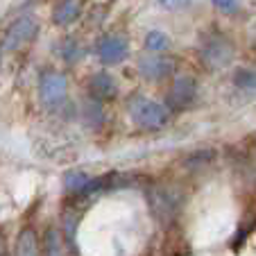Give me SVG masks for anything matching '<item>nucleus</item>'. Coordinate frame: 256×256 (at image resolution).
I'll list each match as a JSON object with an SVG mask.
<instances>
[{
	"label": "nucleus",
	"instance_id": "nucleus-9",
	"mask_svg": "<svg viewBox=\"0 0 256 256\" xmlns=\"http://www.w3.org/2000/svg\"><path fill=\"white\" fill-rule=\"evenodd\" d=\"M16 256H39V242L32 229H25L16 240Z\"/></svg>",
	"mask_w": 256,
	"mask_h": 256
},
{
	"label": "nucleus",
	"instance_id": "nucleus-2",
	"mask_svg": "<svg viewBox=\"0 0 256 256\" xmlns=\"http://www.w3.org/2000/svg\"><path fill=\"white\" fill-rule=\"evenodd\" d=\"M130 116H132V120L138 127H143V130H161V127H166V122H168L170 112H168V106L156 100L136 98L130 104Z\"/></svg>",
	"mask_w": 256,
	"mask_h": 256
},
{
	"label": "nucleus",
	"instance_id": "nucleus-12",
	"mask_svg": "<svg viewBox=\"0 0 256 256\" xmlns=\"http://www.w3.org/2000/svg\"><path fill=\"white\" fill-rule=\"evenodd\" d=\"M145 48L150 50V52H164V50L170 48V36L161 30H152L148 36H145Z\"/></svg>",
	"mask_w": 256,
	"mask_h": 256
},
{
	"label": "nucleus",
	"instance_id": "nucleus-13",
	"mask_svg": "<svg viewBox=\"0 0 256 256\" xmlns=\"http://www.w3.org/2000/svg\"><path fill=\"white\" fill-rule=\"evenodd\" d=\"M44 254L46 256H64L62 252V238L54 229H48L46 234V240H44Z\"/></svg>",
	"mask_w": 256,
	"mask_h": 256
},
{
	"label": "nucleus",
	"instance_id": "nucleus-4",
	"mask_svg": "<svg viewBox=\"0 0 256 256\" xmlns=\"http://www.w3.org/2000/svg\"><path fill=\"white\" fill-rule=\"evenodd\" d=\"M130 54V46L120 36H104L98 44V57L104 64H120Z\"/></svg>",
	"mask_w": 256,
	"mask_h": 256
},
{
	"label": "nucleus",
	"instance_id": "nucleus-7",
	"mask_svg": "<svg viewBox=\"0 0 256 256\" xmlns=\"http://www.w3.org/2000/svg\"><path fill=\"white\" fill-rule=\"evenodd\" d=\"M64 96H66V80L62 75H48V78H44V82H41V98H44V102L54 104Z\"/></svg>",
	"mask_w": 256,
	"mask_h": 256
},
{
	"label": "nucleus",
	"instance_id": "nucleus-15",
	"mask_svg": "<svg viewBox=\"0 0 256 256\" xmlns=\"http://www.w3.org/2000/svg\"><path fill=\"white\" fill-rule=\"evenodd\" d=\"M211 5L216 7L220 14H238V10H240V0H211Z\"/></svg>",
	"mask_w": 256,
	"mask_h": 256
},
{
	"label": "nucleus",
	"instance_id": "nucleus-8",
	"mask_svg": "<svg viewBox=\"0 0 256 256\" xmlns=\"http://www.w3.org/2000/svg\"><path fill=\"white\" fill-rule=\"evenodd\" d=\"M234 80V86L240 88L245 93H256V68H250V66H240L234 70L232 75Z\"/></svg>",
	"mask_w": 256,
	"mask_h": 256
},
{
	"label": "nucleus",
	"instance_id": "nucleus-1",
	"mask_svg": "<svg viewBox=\"0 0 256 256\" xmlns=\"http://www.w3.org/2000/svg\"><path fill=\"white\" fill-rule=\"evenodd\" d=\"M200 57L213 70L229 66L234 59V44L224 36L222 32H206L200 46Z\"/></svg>",
	"mask_w": 256,
	"mask_h": 256
},
{
	"label": "nucleus",
	"instance_id": "nucleus-6",
	"mask_svg": "<svg viewBox=\"0 0 256 256\" xmlns=\"http://www.w3.org/2000/svg\"><path fill=\"white\" fill-rule=\"evenodd\" d=\"M34 32H36V23H34L32 18H20L16 25H12V30L7 32V48L14 50L18 48L20 44H25V41H30L34 36Z\"/></svg>",
	"mask_w": 256,
	"mask_h": 256
},
{
	"label": "nucleus",
	"instance_id": "nucleus-14",
	"mask_svg": "<svg viewBox=\"0 0 256 256\" xmlns=\"http://www.w3.org/2000/svg\"><path fill=\"white\" fill-rule=\"evenodd\" d=\"M78 16V2L75 0H66L64 5H59V10L54 12V20L57 23H68Z\"/></svg>",
	"mask_w": 256,
	"mask_h": 256
},
{
	"label": "nucleus",
	"instance_id": "nucleus-10",
	"mask_svg": "<svg viewBox=\"0 0 256 256\" xmlns=\"http://www.w3.org/2000/svg\"><path fill=\"white\" fill-rule=\"evenodd\" d=\"M91 88L98 98H112L116 96V82L112 80V75H106V72H100L96 75L91 82Z\"/></svg>",
	"mask_w": 256,
	"mask_h": 256
},
{
	"label": "nucleus",
	"instance_id": "nucleus-5",
	"mask_svg": "<svg viewBox=\"0 0 256 256\" xmlns=\"http://www.w3.org/2000/svg\"><path fill=\"white\" fill-rule=\"evenodd\" d=\"M138 72L145 80L156 82V80H164L172 72V62L166 57H159V54L156 57H145L138 62Z\"/></svg>",
	"mask_w": 256,
	"mask_h": 256
},
{
	"label": "nucleus",
	"instance_id": "nucleus-3",
	"mask_svg": "<svg viewBox=\"0 0 256 256\" xmlns=\"http://www.w3.org/2000/svg\"><path fill=\"white\" fill-rule=\"evenodd\" d=\"M195 100H198V82L188 75L174 80L168 91V104L172 109H188L195 104Z\"/></svg>",
	"mask_w": 256,
	"mask_h": 256
},
{
	"label": "nucleus",
	"instance_id": "nucleus-11",
	"mask_svg": "<svg viewBox=\"0 0 256 256\" xmlns=\"http://www.w3.org/2000/svg\"><path fill=\"white\" fill-rule=\"evenodd\" d=\"M88 182H91V177L86 172H82V170H70L64 177V186H66L68 193H84Z\"/></svg>",
	"mask_w": 256,
	"mask_h": 256
},
{
	"label": "nucleus",
	"instance_id": "nucleus-16",
	"mask_svg": "<svg viewBox=\"0 0 256 256\" xmlns=\"http://www.w3.org/2000/svg\"><path fill=\"white\" fill-rule=\"evenodd\" d=\"M193 0H159V5L164 10H186Z\"/></svg>",
	"mask_w": 256,
	"mask_h": 256
}]
</instances>
